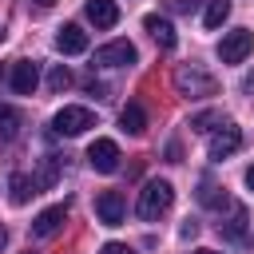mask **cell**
<instances>
[{
  "mask_svg": "<svg viewBox=\"0 0 254 254\" xmlns=\"http://www.w3.org/2000/svg\"><path fill=\"white\" fill-rule=\"evenodd\" d=\"M171 198H175V187H171L167 179H151V183H143L135 210H139V218L155 222L159 214H167V210H171Z\"/></svg>",
  "mask_w": 254,
  "mask_h": 254,
  "instance_id": "cell-1",
  "label": "cell"
},
{
  "mask_svg": "<svg viewBox=\"0 0 254 254\" xmlns=\"http://www.w3.org/2000/svg\"><path fill=\"white\" fill-rule=\"evenodd\" d=\"M175 87L187 99H202V95H214V75H206L198 64H187L175 71Z\"/></svg>",
  "mask_w": 254,
  "mask_h": 254,
  "instance_id": "cell-2",
  "label": "cell"
},
{
  "mask_svg": "<svg viewBox=\"0 0 254 254\" xmlns=\"http://www.w3.org/2000/svg\"><path fill=\"white\" fill-rule=\"evenodd\" d=\"M250 52H254V32H250V28H234V32H226L222 44H218V60H222V64H242Z\"/></svg>",
  "mask_w": 254,
  "mask_h": 254,
  "instance_id": "cell-3",
  "label": "cell"
},
{
  "mask_svg": "<svg viewBox=\"0 0 254 254\" xmlns=\"http://www.w3.org/2000/svg\"><path fill=\"white\" fill-rule=\"evenodd\" d=\"M52 127H56L60 135H83L87 127H95V115H91L87 107H75V103H67V107H60V111H56Z\"/></svg>",
  "mask_w": 254,
  "mask_h": 254,
  "instance_id": "cell-4",
  "label": "cell"
},
{
  "mask_svg": "<svg viewBox=\"0 0 254 254\" xmlns=\"http://www.w3.org/2000/svg\"><path fill=\"white\" fill-rule=\"evenodd\" d=\"M87 163H91L99 175L119 171V143H115V139H95V143L87 147Z\"/></svg>",
  "mask_w": 254,
  "mask_h": 254,
  "instance_id": "cell-5",
  "label": "cell"
},
{
  "mask_svg": "<svg viewBox=\"0 0 254 254\" xmlns=\"http://www.w3.org/2000/svg\"><path fill=\"white\" fill-rule=\"evenodd\" d=\"M36 83H40V67H36L32 60H16V64L8 67V87H12L16 95H32Z\"/></svg>",
  "mask_w": 254,
  "mask_h": 254,
  "instance_id": "cell-6",
  "label": "cell"
},
{
  "mask_svg": "<svg viewBox=\"0 0 254 254\" xmlns=\"http://www.w3.org/2000/svg\"><path fill=\"white\" fill-rule=\"evenodd\" d=\"M242 147V131L234 127V123H222L214 135H210V159L214 163H222V159H230L234 151Z\"/></svg>",
  "mask_w": 254,
  "mask_h": 254,
  "instance_id": "cell-7",
  "label": "cell"
},
{
  "mask_svg": "<svg viewBox=\"0 0 254 254\" xmlns=\"http://www.w3.org/2000/svg\"><path fill=\"white\" fill-rule=\"evenodd\" d=\"M95 214H99L103 226H119L123 214H127L123 194H119V190H99V194H95Z\"/></svg>",
  "mask_w": 254,
  "mask_h": 254,
  "instance_id": "cell-8",
  "label": "cell"
},
{
  "mask_svg": "<svg viewBox=\"0 0 254 254\" xmlns=\"http://www.w3.org/2000/svg\"><path fill=\"white\" fill-rule=\"evenodd\" d=\"M95 64L99 67H123V64H135V44L131 40H111L95 52Z\"/></svg>",
  "mask_w": 254,
  "mask_h": 254,
  "instance_id": "cell-9",
  "label": "cell"
},
{
  "mask_svg": "<svg viewBox=\"0 0 254 254\" xmlns=\"http://www.w3.org/2000/svg\"><path fill=\"white\" fill-rule=\"evenodd\" d=\"M64 222H67V206H64V202H60V206H48V210H40V214H36L32 234H36V238H52Z\"/></svg>",
  "mask_w": 254,
  "mask_h": 254,
  "instance_id": "cell-10",
  "label": "cell"
},
{
  "mask_svg": "<svg viewBox=\"0 0 254 254\" xmlns=\"http://www.w3.org/2000/svg\"><path fill=\"white\" fill-rule=\"evenodd\" d=\"M56 48H60L64 56H79V52H87V32H83L79 24H64V28L56 32Z\"/></svg>",
  "mask_w": 254,
  "mask_h": 254,
  "instance_id": "cell-11",
  "label": "cell"
},
{
  "mask_svg": "<svg viewBox=\"0 0 254 254\" xmlns=\"http://www.w3.org/2000/svg\"><path fill=\"white\" fill-rule=\"evenodd\" d=\"M87 20L95 24V28H115L119 24V4L115 0H87Z\"/></svg>",
  "mask_w": 254,
  "mask_h": 254,
  "instance_id": "cell-12",
  "label": "cell"
},
{
  "mask_svg": "<svg viewBox=\"0 0 254 254\" xmlns=\"http://www.w3.org/2000/svg\"><path fill=\"white\" fill-rule=\"evenodd\" d=\"M143 28L151 32V40H155L159 48H167V52L175 48V28H171L167 16H155V12H151V16H143Z\"/></svg>",
  "mask_w": 254,
  "mask_h": 254,
  "instance_id": "cell-13",
  "label": "cell"
},
{
  "mask_svg": "<svg viewBox=\"0 0 254 254\" xmlns=\"http://www.w3.org/2000/svg\"><path fill=\"white\" fill-rule=\"evenodd\" d=\"M218 230H222L226 238H234V242H246V206L230 202V218L218 222Z\"/></svg>",
  "mask_w": 254,
  "mask_h": 254,
  "instance_id": "cell-14",
  "label": "cell"
},
{
  "mask_svg": "<svg viewBox=\"0 0 254 254\" xmlns=\"http://www.w3.org/2000/svg\"><path fill=\"white\" fill-rule=\"evenodd\" d=\"M119 123H123L127 135H143V131H147V111H143V103H127V107L119 111Z\"/></svg>",
  "mask_w": 254,
  "mask_h": 254,
  "instance_id": "cell-15",
  "label": "cell"
},
{
  "mask_svg": "<svg viewBox=\"0 0 254 254\" xmlns=\"http://www.w3.org/2000/svg\"><path fill=\"white\" fill-rule=\"evenodd\" d=\"M20 127H24V115H20L16 107L0 103V139H4V143H8V139H16V135H20Z\"/></svg>",
  "mask_w": 254,
  "mask_h": 254,
  "instance_id": "cell-16",
  "label": "cell"
},
{
  "mask_svg": "<svg viewBox=\"0 0 254 254\" xmlns=\"http://www.w3.org/2000/svg\"><path fill=\"white\" fill-rule=\"evenodd\" d=\"M56 175H60V159H56V155H44V163H40V175L32 179V183H36V190H48V187H56Z\"/></svg>",
  "mask_w": 254,
  "mask_h": 254,
  "instance_id": "cell-17",
  "label": "cell"
},
{
  "mask_svg": "<svg viewBox=\"0 0 254 254\" xmlns=\"http://www.w3.org/2000/svg\"><path fill=\"white\" fill-rule=\"evenodd\" d=\"M8 187H12V202H16V206H24V202L36 194V183H32L28 175H12V179H8Z\"/></svg>",
  "mask_w": 254,
  "mask_h": 254,
  "instance_id": "cell-18",
  "label": "cell"
},
{
  "mask_svg": "<svg viewBox=\"0 0 254 254\" xmlns=\"http://www.w3.org/2000/svg\"><path fill=\"white\" fill-rule=\"evenodd\" d=\"M226 16H230V0H210L202 24H206V28H218V24H226Z\"/></svg>",
  "mask_w": 254,
  "mask_h": 254,
  "instance_id": "cell-19",
  "label": "cell"
},
{
  "mask_svg": "<svg viewBox=\"0 0 254 254\" xmlns=\"http://www.w3.org/2000/svg\"><path fill=\"white\" fill-rule=\"evenodd\" d=\"M48 87H52V91H67V87H71V71H67L64 64H56V67L48 71Z\"/></svg>",
  "mask_w": 254,
  "mask_h": 254,
  "instance_id": "cell-20",
  "label": "cell"
},
{
  "mask_svg": "<svg viewBox=\"0 0 254 254\" xmlns=\"http://www.w3.org/2000/svg\"><path fill=\"white\" fill-rule=\"evenodd\" d=\"M210 123H218V115H214V111H202V115H194V119H190V127H194V131H210Z\"/></svg>",
  "mask_w": 254,
  "mask_h": 254,
  "instance_id": "cell-21",
  "label": "cell"
},
{
  "mask_svg": "<svg viewBox=\"0 0 254 254\" xmlns=\"http://www.w3.org/2000/svg\"><path fill=\"white\" fill-rule=\"evenodd\" d=\"M99 254H135V250H131L127 242H103V246H99Z\"/></svg>",
  "mask_w": 254,
  "mask_h": 254,
  "instance_id": "cell-22",
  "label": "cell"
},
{
  "mask_svg": "<svg viewBox=\"0 0 254 254\" xmlns=\"http://www.w3.org/2000/svg\"><path fill=\"white\" fill-rule=\"evenodd\" d=\"M179 234H183V238H194V234H198V222H190V218H187V222H183V230H179Z\"/></svg>",
  "mask_w": 254,
  "mask_h": 254,
  "instance_id": "cell-23",
  "label": "cell"
},
{
  "mask_svg": "<svg viewBox=\"0 0 254 254\" xmlns=\"http://www.w3.org/2000/svg\"><path fill=\"white\" fill-rule=\"evenodd\" d=\"M171 12H190V0H167Z\"/></svg>",
  "mask_w": 254,
  "mask_h": 254,
  "instance_id": "cell-24",
  "label": "cell"
},
{
  "mask_svg": "<svg viewBox=\"0 0 254 254\" xmlns=\"http://www.w3.org/2000/svg\"><path fill=\"white\" fill-rule=\"evenodd\" d=\"M242 87H246V91H254V71H250V75L242 79Z\"/></svg>",
  "mask_w": 254,
  "mask_h": 254,
  "instance_id": "cell-25",
  "label": "cell"
},
{
  "mask_svg": "<svg viewBox=\"0 0 254 254\" xmlns=\"http://www.w3.org/2000/svg\"><path fill=\"white\" fill-rule=\"evenodd\" d=\"M246 187L254 190V167H246Z\"/></svg>",
  "mask_w": 254,
  "mask_h": 254,
  "instance_id": "cell-26",
  "label": "cell"
},
{
  "mask_svg": "<svg viewBox=\"0 0 254 254\" xmlns=\"http://www.w3.org/2000/svg\"><path fill=\"white\" fill-rule=\"evenodd\" d=\"M4 246H8V230L0 226V250H4Z\"/></svg>",
  "mask_w": 254,
  "mask_h": 254,
  "instance_id": "cell-27",
  "label": "cell"
},
{
  "mask_svg": "<svg viewBox=\"0 0 254 254\" xmlns=\"http://www.w3.org/2000/svg\"><path fill=\"white\" fill-rule=\"evenodd\" d=\"M36 4H40V8H52V4H56V0H36Z\"/></svg>",
  "mask_w": 254,
  "mask_h": 254,
  "instance_id": "cell-28",
  "label": "cell"
},
{
  "mask_svg": "<svg viewBox=\"0 0 254 254\" xmlns=\"http://www.w3.org/2000/svg\"><path fill=\"white\" fill-rule=\"evenodd\" d=\"M194 254H218V250H194Z\"/></svg>",
  "mask_w": 254,
  "mask_h": 254,
  "instance_id": "cell-29",
  "label": "cell"
},
{
  "mask_svg": "<svg viewBox=\"0 0 254 254\" xmlns=\"http://www.w3.org/2000/svg\"><path fill=\"white\" fill-rule=\"evenodd\" d=\"M0 32H4V28H0Z\"/></svg>",
  "mask_w": 254,
  "mask_h": 254,
  "instance_id": "cell-30",
  "label": "cell"
}]
</instances>
